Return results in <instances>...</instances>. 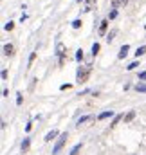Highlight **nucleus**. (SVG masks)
<instances>
[{
    "label": "nucleus",
    "mask_w": 146,
    "mask_h": 155,
    "mask_svg": "<svg viewBox=\"0 0 146 155\" xmlns=\"http://www.w3.org/2000/svg\"><path fill=\"white\" fill-rule=\"evenodd\" d=\"M90 71H92V65H87V67H79L78 69V74H76V81L78 83H85L88 76H90Z\"/></svg>",
    "instance_id": "f257e3e1"
},
{
    "label": "nucleus",
    "mask_w": 146,
    "mask_h": 155,
    "mask_svg": "<svg viewBox=\"0 0 146 155\" xmlns=\"http://www.w3.org/2000/svg\"><path fill=\"white\" fill-rule=\"evenodd\" d=\"M56 56L60 58V60H58L60 67H63V65H65V58H67V52H65V45H63L61 41H58V43H56Z\"/></svg>",
    "instance_id": "f03ea898"
},
{
    "label": "nucleus",
    "mask_w": 146,
    "mask_h": 155,
    "mask_svg": "<svg viewBox=\"0 0 146 155\" xmlns=\"http://www.w3.org/2000/svg\"><path fill=\"white\" fill-rule=\"evenodd\" d=\"M67 139H69V134L67 132H63V134H60V137H58V141H56V144H54V148H52V153H60V150L65 146V143H67Z\"/></svg>",
    "instance_id": "7ed1b4c3"
},
{
    "label": "nucleus",
    "mask_w": 146,
    "mask_h": 155,
    "mask_svg": "<svg viewBox=\"0 0 146 155\" xmlns=\"http://www.w3.org/2000/svg\"><path fill=\"white\" fill-rule=\"evenodd\" d=\"M128 51H130V45H128V43H124V45L119 49V52H117V60H123V58H126Z\"/></svg>",
    "instance_id": "20e7f679"
},
{
    "label": "nucleus",
    "mask_w": 146,
    "mask_h": 155,
    "mask_svg": "<svg viewBox=\"0 0 146 155\" xmlns=\"http://www.w3.org/2000/svg\"><path fill=\"white\" fill-rule=\"evenodd\" d=\"M107 31H108V20H103L101 24H99V36H105L107 35Z\"/></svg>",
    "instance_id": "39448f33"
},
{
    "label": "nucleus",
    "mask_w": 146,
    "mask_h": 155,
    "mask_svg": "<svg viewBox=\"0 0 146 155\" xmlns=\"http://www.w3.org/2000/svg\"><path fill=\"white\" fill-rule=\"evenodd\" d=\"M108 117H115V116H114V110H107V112H101V114L98 116V119H99V121H103V119H108Z\"/></svg>",
    "instance_id": "423d86ee"
},
{
    "label": "nucleus",
    "mask_w": 146,
    "mask_h": 155,
    "mask_svg": "<svg viewBox=\"0 0 146 155\" xmlns=\"http://www.w3.org/2000/svg\"><path fill=\"white\" fill-rule=\"evenodd\" d=\"M13 51H15V47H13L11 43H5V45H4V54H5V56H11Z\"/></svg>",
    "instance_id": "0eeeda50"
},
{
    "label": "nucleus",
    "mask_w": 146,
    "mask_h": 155,
    "mask_svg": "<svg viewBox=\"0 0 146 155\" xmlns=\"http://www.w3.org/2000/svg\"><path fill=\"white\" fill-rule=\"evenodd\" d=\"M29 144H31V139H29V137H25V139L22 141V144H20L22 152H27V150H29Z\"/></svg>",
    "instance_id": "6e6552de"
},
{
    "label": "nucleus",
    "mask_w": 146,
    "mask_h": 155,
    "mask_svg": "<svg viewBox=\"0 0 146 155\" xmlns=\"http://www.w3.org/2000/svg\"><path fill=\"white\" fill-rule=\"evenodd\" d=\"M56 137H58V132H56V130H51V132L45 135V141L49 143V141H52V139H56Z\"/></svg>",
    "instance_id": "1a4fd4ad"
},
{
    "label": "nucleus",
    "mask_w": 146,
    "mask_h": 155,
    "mask_svg": "<svg viewBox=\"0 0 146 155\" xmlns=\"http://www.w3.org/2000/svg\"><path fill=\"white\" fill-rule=\"evenodd\" d=\"M121 119H124V114H117V116L114 117V119H112V124H110V128H114V126H115V124H117Z\"/></svg>",
    "instance_id": "9d476101"
},
{
    "label": "nucleus",
    "mask_w": 146,
    "mask_h": 155,
    "mask_svg": "<svg viewBox=\"0 0 146 155\" xmlns=\"http://www.w3.org/2000/svg\"><path fill=\"white\" fill-rule=\"evenodd\" d=\"M134 117H135V110H130V112H128V114L124 116V119H123V121H124V123H130V121H132Z\"/></svg>",
    "instance_id": "9b49d317"
},
{
    "label": "nucleus",
    "mask_w": 146,
    "mask_h": 155,
    "mask_svg": "<svg viewBox=\"0 0 146 155\" xmlns=\"http://www.w3.org/2000/svg\"><path fill=\"white\" fill-rule=\"evenodd\" d=\"M90 119H92V116H83V117H79V119H78V126H81L83 123H87V121H90Z\"/></svg>",
    "instance_id": "f8f14e48"
},
{
    "label": "nucleus",
    "mask_w": 146,
    "mask_h": 155,
    "mask_svg": "<svg viewBox=\"0 0 146 155\" xmlns=\"http://www.w3.org/2000/svg\"><path fill=\"white\" fill-rule=\"evenodd\" d=\"M143 54H146V45H141L137 51H135V56L139 58V56H143Z\"/></svg>",
    "instance_id": "ddd939ff"
},
{
    "label": "nucleus",
    "mask_w": 146,
    "mask_h": 155,
    "mask_svg": "<svg viewBox=\"0 0 146 155\" xmlns=\"http://www.w3.org/2000/svg\"><path fill=\"white\" fill-rule=\"evenodd\" d=\"M126 2H128V0H114V2H112V7L115 9V7H119V5H124Z\"/></svg>",
    "instance_id": "4468645a"
},
{
    "label": "nucleus",
    "mask_w": 146,
    "mask_h": 155,
    "mask_svg": "<svg viewBox=\"0 0 146 155\" xmlns=\"http://www.w3.org/2000/svg\"><path fill=\"white\" fill-rule=\"evenodd\" d=\"M81 146H83L81 143H79V144H76L72 150H71V153H69V155H78V153H79V150H81Z\"/></svg>",
    "instance_id": "2eb2a0df"
},
{
    "label": "nucleus",
    "mask_w": 146,
    "mask_h": 155,
    "mask_svg": "<svg viewBox=\"0 0 146 155\" xmlns=\"http://www.w3.org/2000/svg\"><path fill=\"white\" fill-rule=\"evenodd\" d=\"M99 49H101V45H99V43H98V41H96V43H94V45H92V56H96V54H98V52H99Z\"/></svg>",
    "instance_id": "dca6fc26"
},
{
    "label": "nucleus",
    "mask_w": 146,
    "mask_h": 155,
    "mask_svg": "<svg viewBox=\"0 0 146 155\" xmlns=\"http://www.w3.org/2000/svg\"><path fill=\"white\" fill-rule=\"evenodd\" d=\"M115 35H117V31H115V29H112V31H110L108 35H107V41H112V40H114V36H115Z\"/></svg>",
    "instance_id": "f3484780"
},
{
    "label": "nucleus",
    "mask_w": 146,
    "mask_h": 155,
    "mask_svg": "<svg viewBox=\"0 0 146 155\" xmlns=\"http://www.w3.org/2000/svg\"><path fill=\"white\" fill-rule=\"evenodd\" d=\"M114 18H117V9H112L107 16V20H114Z\"/></svg>",
    "instance_id": "a211bd4d"
},
{
    "label": "nucleus",
    "mask_w": 146,
    "mask_h": 155,
    "mask_svg": "<svg viewBox=\"0 0 146 155\" xmlns=\"http://www.w3.org/2000/svg\"><path fill=\"white\" fill-rule=\"evenodd\" d=\"M36 60V52H31V56H29V61H27V69L33 65V61Z\"/></svg>",
    "instance_id": "6ab92c4d"
},
{
    "label": "nucleus",
    "mask_w": 146,
    "mask_h": 155,
    "mask_svg": "<svg viewBox=\"0 0 146 155\" xmlns=\"http://www.w3.org/2000/svg\"><path fill=\"white\" fill-rule=\"evenodd\" d=\"M135 90H137V92H146V85L144 83H139V85L135 87Z\"/></svg>",
    "instance_id": "aec40b11"
},
{
    "label": "nucleus",
    "mask_w": 146,
    "mask_h": 155,
    "mask_svg": "<svg viewBox=\"0 0 146 155\" xmlns=\"http://www.w3.org/2000/svg\"><path fill=\"white\" fill-rule=\"evenodd\" d=\"M76 61H83V51H81V49L76 52Z\"/></svg>",
    "instance_id": "412c9836"
},
{
    "label": "nucleus",
    "mask_w": 146,
    "mask_h": 155,
    "mask_svg": "<svg viewBox=\"0 0 146 155\" xmlns=\"http://www.w3.org/2000/svg\"><path fill=\"white\" fill-rule=\"evenodd\" d=\"M135 67H139V61H132V63H130V65L126 67V71H134Z\"/></svg>",
    "instance_id": "4be33fe9"
},
{
    "label": "nucleus",
    "mask_w": 146,
    "mask_h": 155,
    "mask_svg": "<svg viewBox=\"0 0 146 155\" xmlns=\"http://www.w3.org/2000/svg\"><path fill=\"white\" fill-rule=\"evenodd\" d=\"M13 27H15V24H13V22H7V24L4 25V29H5V31H13Z\"/></svg>",
    "instance_id": "5701e85b"
},
{
    "label": "nucleus",
    "mask_w": 146,
    "mask_h": 155,
    "mask_svg": "<svg viewBox=\"0 0 146 155\" xmlns=\"http://www.w3.org/2000/svg\"><path fill=\"white\" fill-rule=\"evenodd\" d=\"M72 27H74V29H79V27H81V20H79V18L72 22Z\"/></svg>",
    "instance_id": "b1692460"
},
{
    "label": "nucleus",
    "mask_w": 146,
    "mask_h": 155,
    "mask_svg": "<svg viewBox=\"0 0 146 155\" xmlns=\"http://www.w3.org/2000/svg\"><path fill=\"white\" fill-rule=\"evenodd\" d=\"M22 101H24V97H22V94L18 92V94H16V105L20 107V105H22Z\"/></svg>",
    "instance_id": "393cba45"
},
{
    "label": "nucleus",
    "mask_w": 146,
    "mask_h": 155,
    "mask_svg": "<svg viewBox=\"0 0 146 155\" xmlns=\"http://www.w3.org/2000/svg\"><path fill=\"white\" fill-rule=\"evenodd\" d=\"M71 87H72L71 83H65V85H61V87H60V90H67V88H71Z\"/></svg>",
    "instance_id": "a878e982"
},
{
    "label": "nucleus",
    "mask_w": 146,
    "mask_h": 155,
    "mask_svg": "<svg viewBox=\"0 0 146 155\" xmlns=\"http://www.w3.org/2000/svg\"><path fill=\"white\" fill-rule=\"evenodd\" d=\"M139 81H146V71H144V72H141V74H139Z\"/></svg>",
    "instance_id": "bb28decb"
},
{
    "label": "nucleus",
    "mask_w": 146,
    "mask_h": 155,
    "mask_svg": "<svg viewBox=\"0 0 146 155\" xmlns=\"http://www.w3.org/2000/svg\"><path fill=\"white\" fill-rule=\"evenodd\" d=\"M0 76H2V79H7V71H5V69H4V71H2V74H0Z\"/></svg>",
    "instance_id": "cd10ccee"
},
{
    "label": "nucleus",
    "mask_w": 146,
    "mask_h": 155,
    "mask_svg": "<svg viewBox=\"0 0 146 155\" xmlns=\"http://www.w3.org/2000/svg\"><path fill=\"white\" fill-rule=\"evenodd\" d=\"M25 20H27V15H25V13H24V15H22V16H20V22H22V24H24V22H25Z\"/></svg>",
    "instance_id": "c85d7f7f"
},
{
    "label": "nucleus",
    "mask_w": 146,
    "mask_h": 155,
    "mask_svg": "<svg viewBox=\"0 0 146 155\" xmlns=\"http://www.w3.org/2000/svg\"><path fill=\"white\" fill-rule=\"evenodd\" d=\"M2 96H4V97H7V96H9V92H7V88H4V90H2Z\"/></svg>",
    "instance_id": "c756f323"
},
{
    "label": "nucleus",
    "mask_w": 146,
    "mask_h": 155,
    "mask_svg": "<svg viewBox=\"0 0 146 155\" xmlns=\"http://www.w3.org/2000/svg\"><path fill=\"white\" fill-rule=\"evenodd\" d=\"M31 128H33V124H31V123H27V126H25V132H31Z\"/></svg>",
    "instance_id": "7c9ffc66"
},
{
    "label": "nucleus",
    "mask_w": 146,
    "mask_h": 155,
    "mask_svg": "<svg viewBox=\"0 0 146 155\" xmlns=\"http://www.w3.org/2000/svg\"><path fill=\"white\" fill-rule=\"evenodd\" d=\"M78 2H79V4H81V2H85V0H78Z\"/></svg>",
    "instance_id": "2f4dec72"
},
{
    "label": "nucleus",
    "mask_w": 146,
    "mask_h": 155,
    "mask_svg": "<svg viewBox=\"0 0 146 155\" xmlns=\"http://www.w3.org/2000/svg\"><path fill=\"white\" fill-rule=\"evenodd\" d=\"M144 29H146V24H144Z\"/></svg>",
    "instance_id": "473e14b6"
}]
</instances>
